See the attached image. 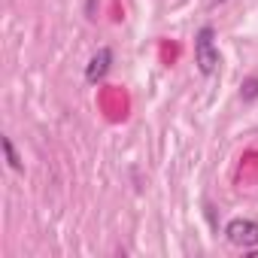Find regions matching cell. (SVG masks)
Returning <instances> with one entry per match:
<instances>
[{"label": "cell", "mask_w": 258, "mask_h": 258, "mask_svg": "<svg viewBox=\"0 0 258 258\" xmlns=\"http://www.w3.org/2000/svg\"><path fill=\"white\" fill-rule=\"evenodd\" d=\"M195 64L204 76L216 73L219 67V49H216V31L213 28H201L195 37Z\"/></svg>", "instance_id": "cell-1"}, {"label": "cell", "mask_w": 258, "mask_h": 258, "mask_svg": "<svg viewBox=\"0 0 258 258\" xmlns=\"http://www.w3.org/2000/svg\"><path fill=\"white\" fill-rule=\"evenodd\" d=\"M225 237L240 246V249H255L258 246V222L252 219H231L225 228Z\"/></svg>", "instance_id": "cell-2"}, {"label": "cell", "mask_w": 258, "mask_h": 258, "mask_svg": "<svg viewBox=\"0 0 258 258\" xmlns=\"http://www.w3.org/2000/svg\"><path fill=\"white\" fill-rule=\"evenodd\" d=\"M109 64H112V49H106V46H100L94 55H91V61H88V67H85V79L91 82V85H97L103 76H106V70H109Z\"/></svg>", "instance_id": "cell-3"}, {"label": "cell", "mask_w": 258, "mask_h": 258, "mask_svg": "<svg viewBox=\"0 0 258 258\" xmlns=\"http://www.w3.org/2000/svg\"><path fill=\"white\" fill-rule=\"evenodd\" d=\"M240 97L246 100V103H252V100H258V76H249L243 85H240Z\"/></svg>", "instance_id": "cell-4"}, {"label": "cell", "mask_w": 258, "mask_h": 258, "mask_svg": "<svg viewBox=\"0 0 258 258\" xmlns=\"http://www.w3.org/2000/svg\"><path fill=\"white\" fill-rule=\"evenodd\" d=\"M0 143H4V155H7L10 167H13V170H22V158H19L16 146H13V140H10V137H4V140H0Z\"/></svg>", "instance_id": "cell-5"}, {"label": "cell", "mask_w": 258, "mask_h": 258, "mask_svg": "<svg viewBox=\"0 0 258 258\" xmlns=\"http://www.w3.org/2000/svg\"><path fill=\"white\" fill-rule=\"evenodd\" d=\"M94 13H97V0H88V19H94Z\"/></svg>", "instance_id": "cell-6"}, {"label": "cell", "mask_w": 258, "mask_h": 258, "mask_svg": "<svg viewBox=\"0 0 258 258\" xmlns=\"http://www.w3.org/2000/svg\"><path fill=\"white\" fill-rule=\"evenodd\" d=\"M213 4H225V0H213Z\"/></svg>", "instance_id": "cell-7"}]
</instances>
